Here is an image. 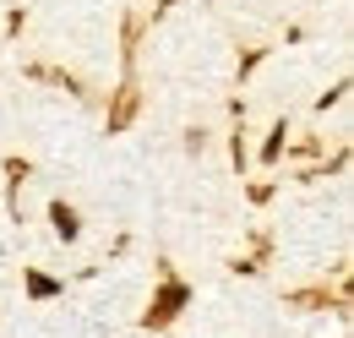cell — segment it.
<instances>
[{
	"instance_id": "3",
	"label": "cell",
	"mask_w": 354,
	"mask_h": 338,
	"mask_svg": "<svg viewBox=\"0 0 354 338\" xmlns=\"http://www.w3.org/2000/svg\"><path fill=\"white\" fill-rule=\"evenodd\" d=\"M55 290H60V284H55V278H44V273H28V295H39V300H49V295H55Z\"/></svg>"
},
{
	"instance_id": "1",
	"label": "cell",
	"mask_w": 354,
	"mask_h": 338,
	"mask_svg": "<svg viewBox=\"0 0 354 338\" xmlns=\"http://www.w3.org/2000/svg\"><path fill=\"white\" fill-rule=\"evenodd\" d=\"M185 295H191V290H185V284H164V295L153 300V311H147V322H158V328H164V322H169V317H175L180 305H185Z\"/></svg>"
},
{
	"instance_id": "2",
	"label": "cell",
	"mask_w": 354,
	"mask_h": 338,
	"mask_svg": "<svg viewBox=\"0 0 354 338\" xmlns=\"http://www.w3.org/2000/svg\"><path fill=\"white\" fill-rule=\"evenodd\" d=\"M49 218H55V235H60V240H77V235H82V218L66 208V202H55V208H49Z\"/></svg>"
}]
</instances>
